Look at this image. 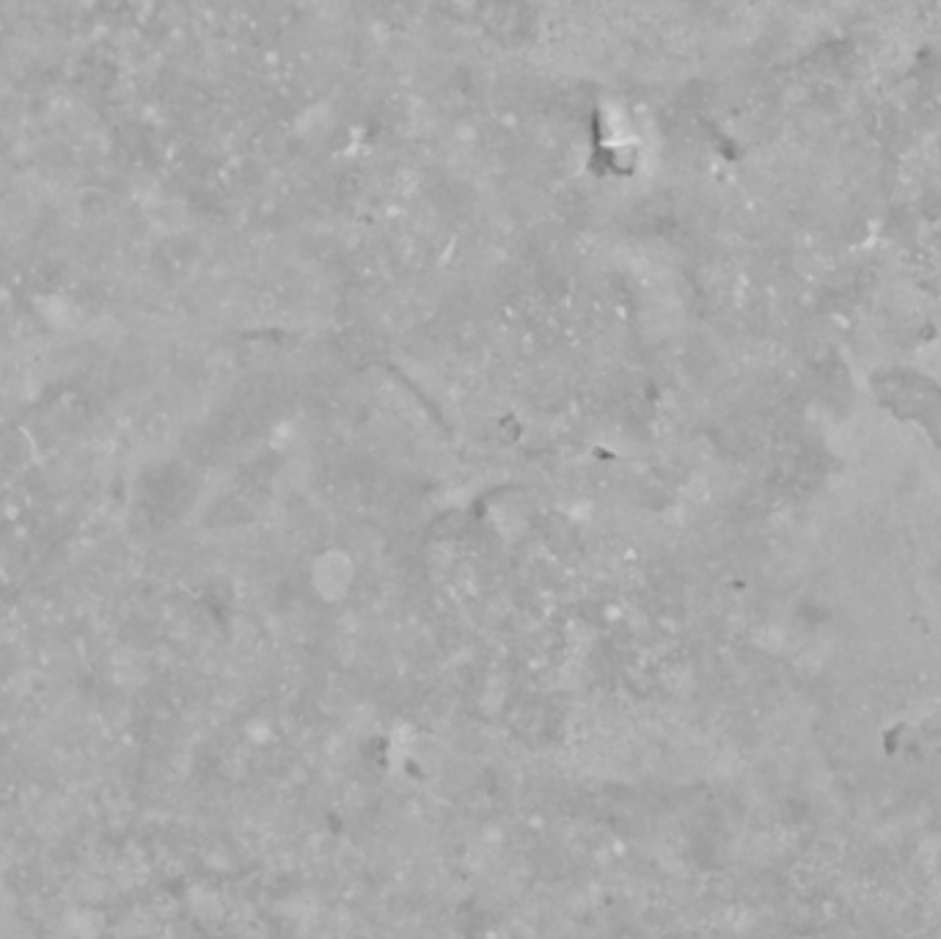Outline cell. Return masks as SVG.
Here are the masks:
<instances>
[{"label":"cell","instance_id":"obj_1","mask_svg":"<svg viewBox=\"0 0 941 939\" xmlns=\"http://www.w3.org/2000/svg\"><path fill=\"white\" fill-rule=\"evenodd\" d=\"M353 576V559L347 557L344 551H328V554H322V557L314 562V587H317V593H320L322 598H328V601L342 598V595L350 590Z\"/></svg>","mask_w":941,"mask_h":939}]
</instances>
